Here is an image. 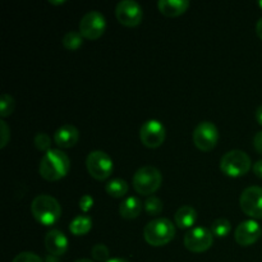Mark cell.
<instances>
[{"label":"cell","mask_w":262,"mask_h":262,"mask_svg":"<svg viewBox=\"0 0 262 262\" xmlns=\"http://www.w3.org/2000/svg\"><path fill=\"white\" fill-rule=\"evenodd\" d=\"M71 170L68 155L59 148H51L43 154L38 165V173L45 181L56 182L67 176Z\"/></svg>","instance_id":"1"},{"label":"cell","mask_w":262,"mask_h":262,"mask_svg":"<svg viewBox=\"0 0 262 262\" xmlns=\"http://www.w3.org/2000/svg\"><path fill=\"white\" fill-rule=\"evenodd\" d=\"M31 212L37 223L43 227H51L59 222L61 216V206L59 201L49 194H38L31 204Z\"/></svg>","instance_id":"2"},{"label":"cell","mask_w":262,"mask_h":262,"mask_svg":"<svg viewBox=\"0 0 262 262\" xmlns=\"http://www.w3.org/2000/svg\"><path fill=\"white\" fill-rule=\"evenodd\" d=\"M176 237V227L166 217H156L147 223L143 229V238L152 247H163Z\"/></svg>","instance_id":"3"},{"label":"cell","mask_w":262,"mask_h":262,"mask_svg":"<svg viewBox=\"0 0 262 262\" xmlns=\"http://www.w3.org/2000/svg\"><path fill=\"white\" fill-rule=\"evenodd\" d=\"M133 188L138 194L142 196H152L161 187L163 176L160 170L152 165H146L138 169L132 178Z\"/></svg>","instance_id":"4"},{"label":"cell","mask_w":262,"mask_h":262,"mask_svg":"<svg viewBox=\"0 0 262 262\" xmlns=\"http://www.w3.org/2000/svg\"><path fill=\"white\" fill-rule=\"evenodd\" d=\"M252 166L251 158L242 150H232L224 154L220 160V170L230 178L243 177Z\"/></svg>","instance_id":"5"},{"label":"cell","mask_w":262,"mask_h":262,"mask_svg":"<svg viewBox=\"0 0 262 262\" xmlns=\"http://www.w3.org/2000/svg\"><path fill=\"white\" fill-rule=\"evenodd\" d=\"M86 168L90 176L96 181H105L114 170V163L105 151L96 150L89 154L86 159Z\"/></svg>","instance_id":"6"},{"label":"cell","mask_w":262,"mask_h":262,"mask_svg":"<svg viewBox=\"0 0 262 262\" xmlns=\"http://www.w3.org/2000/svg\"><path fill=\"white\" fill-rule=\"evenodd\" d=\"M192 140L199 150L210 152L216 147L217 141H219V130L214 123L205 120L196 125L192 133Z\"/></svg>","instance_id":"7"},{"label":"cell","mask_w":262,"mask_h":262,"mask_svg":"<svg viewBox=\"0 0 262 262\" xmlns=\"http://www.w3.org/2000/svg\"><path fill=\"white\" fill-rule=\"evenodd\" d=\"M105 30H106V19L99 10H91L86 13L79 20L78 31L83 38L87 40H97L104 35Z\"/></svg>","instance_id":"8"},{"label":"cell","mask_w":262,"mask_h":262,"mask_svg":"<svg viewBox=\"0 0 262 262\" xmlns=\"http://www.w3.org/2000/svg\"><path fill=\"white\" fill-rule=\"evenodd\" d=\"M184 247L193 253H202L210 250L214 243V234L210 229L204 227L192 228L184 235Z\"/></svg>","instance_id":"9"},{"label":"cell","mask_w":262,"mask_h":262,"mask_svg":"<svg viewBox=\"0 0 262 262\" xmlns=\"http://www.w3.org/2000/svg\"><path fill=\"white\" fill-rule=\"evenodd\" d=\"M166 138V129L158 119L146 120L140 128V140L148 148H158Z\"/></svg>","instance_id":"10"},{"label":"cell","mask_w":262,"mask_h":262,"mask_svg":"<svg viewBox=\"0 0 262 262\" xmlns=\"http://www.w3.org/2000/svg\"><path fill=\"white\" fill-rule=\"evenodd\" d=\"M239 206L251 219H262V187L246 188L239 197Z\"/></svg>","instance_id":"11"},{"label":"cell","mask_w":262,"mask_h":262,"mask_svg":"<svg viewBox=\"0 0 262 262\" xmlns=\"http://www.w3.org/2000/svg\"><path fill=\"white\" fill-rule=\"evenodd\" d=\"M115 17L125 27H136L143 19L142 7L135 0H122L115 8Z\"/></svg>","instance_id":"12"},{"label":"cell","mask_w":262,"mask_h":262,"mask_svg":"<svg viewBox=\"0 0 262 262\" xmlns=\"http://www.w3.org/2000/svg\"><path fill=\"white\" fill-rule=\"evenodd\" d=\"M262 235V229L256 220H245L241 223L234 232V239L242 247H250L255 245Z\"/></svg>","instance_id":"13"},{"label":"cell","mask_w":262,"mask_h":262,"mask_svg":"<svg viewBox=\"0 0 262 262\" xmlns=\"http://www.w3.org/2000/svg\"><path fill=\"white\" fill-rule=\"evenodd\" d=\"M45 248L50 255L63 256L68 250V238L60 230L51 229L45 235Z\"/></svg>","instance_id":"14"},{"label":"cell","mask_w":262,"mask_h":262,"mask_svg":"<svg viewBox=\"0 0 262 262\" xmlns=\"http://www.w3.org/2000/svg\"><path fill=\"white\" fill-rule=\"evenodd\" d=\"M79 140V132L73 124H64L54 133V142L60 148H72Z\"/></svg>","instance_id":"15"},{"label":"cell","mask_w":262,"mask_h":262,"mask_svg":"<svg viewBox=\"0 0 262 262\" xmlns=\"http://www.w3.org/2000/svg\"><path fill=\"white\" fill-rule=\"evenodd\" d=\"M158 8L161 14L165 17H179L184 14L189 8L188 0H160L158 3Z\"/></svg>","instance_id":"16"},{"label":"cell","mask_w":262,"mask_h":262,"mask_svg":"<svg viewBox=\"0 0 262 262\" xmlns=\"http://www.w3.org/2000/svg\"><path fill=\"white\" fill-rule=\"evenodd\" d=\"M174 222H176L177 227L181 229H189V228L192 229V227L197 222V211L192 206L184 205L177 210L176 215H174Z\"/></svg>","instance_id":"17"},{"label":"cell","mask_w":262,"mask_h":262,"mask_svg":"<svg viewBox=\"0 0 262 262\" xmlns=\"http://www.w3.org/2000/svg\"><path fill=\"white\" fill-rule=\"evenodd\" d=\"M142 211V202L135 196L127 197L119 206V214L123 219L132 220L138 217Z\"/></svg>","instance_id":"18"},{"label":"cell","mask_w":262,"mask_h":262,"mask_svg":"<svg viewBox=\"0 0 262 262\" xmlns=\"http://www.w3.org/2000/svg\"><path fill=\"white\" fill-rule=\"evenodd\" d=\"M92 229V219L89 215H78L69 224V230L76 237H83Z\"/></svg>","instance_id":"19"},{"label":"cell","mask_w":262,"mask_h":262,"mask_svg":"<svg viewBox=\"0 0 262 262\" xmlns=\"http://www.w3.org/2000/svg\"><path fill=\"white\" fill-rule=\"evenodd\" d=\"M128 189H129V186L125 181L119 178L112 179V181L107 182L105 184V191L109 196L114 197V199H122L125 194L128 193Z\"/></svg>","instance_id":"20"},{"label":"cell","mask_w":262,"mask_h":262,"mask_svg":"<svg viewBox=\"0 0 262 262\" xmlns=\"http://www.w3.org/2000/svg\"><path fill=\"white\" fill-rule=\"evenodd\" d=\"M61 43L69 51L78 50L83 43V36L79 33V31H69L63 36Z\"/></svg>","instance_id":"21"},{"label":"cell","mask_w":262,"mask_h":262,"mask_svg":"<svg viewBox=\"0 0 262 262\" xmlns=\"http://www.w3.org/2000/svg\"><path fill=\"white\" fill-rule=\"evenodd\" d=\"M211 232L214 234V237L225 238L232 232V224H230V222L228 219L220 217V219H216L215 222H212Z\"/></svg>","instance_id":"22"},{"label":"cell","mask_w":262,"mask_h":262,"mask_svg":"<svg viewBox=\"0 0 262 262\" xmlns=\"http://www.w3.org/2000/svg\"><path fill=\"white\" fill-rule=\"evenodd\" d=\"M163 209V202H161V200L159 197L150 196L145 201V210L150 216H158V215L161 214Z\"/></svg>","instance_id":"23"},{"label":"cell","mask_w":262,"mask_h":262,"mask_svg":"<svg viewBox=\"0 0 262 262\" xmlns=\"http://www.w3.org/2000/svg\"><path fill=\"white\" fill-rule=\"evenodd\" d=\"M14 99L9 94H3L2 100H0V117L3 119L7 117H10L13 114V112H14Z\"/></svg>","instance_id":"24"},{"label":"cell","mask_w":262,"mask_h":262,"mask_svg":"<svg viewBox=\"0 0 262 262\" xmlns=\"http://www.w3.org/2000/svg\"><path fill=\"white\" fill-rule=\"evenodd\" d=\"M35 146L38 151H43V152H48L49 150H51V138L48 133L40 132L35 136Z\"/></svg>","instance_id":"25"},{"label":"cell","mask_w":262,"mask_h":262,"mask_svg":"<svg viewBox=\"0 0 262 262\" xmlns=\"http://www.w3.org/2000/svg\"><path fill=\"white\" fill-rule=\"evenodd\" d=\"M91 255H92V258H94V260L100 261V262H106L110 260L109 248H107L105 245H101V243H99V245H95L94 247H92Z\"/></svg>","instance_id":"26"},{"label":"cell","mask_w":262,"mask_h":262,"mask_svg":"<svg viewBox=\"0 0 262 262\" xmlns=\"http://www.w3.org/2000/svg\"><path fill=\"white\" fill-rule=\"evenodd\" d=\"M12 262H43L42 258L33 252H20L15 256Z\"/></svg>","instance_id":"27"},{"label":"cell","mask_w":262,"mask_h":262,"mask_svg":"<svg viewBox=\"0 0 262 262\" xmlns=\"http://www.w3.org/2000/svg\"><path fill=\"white\" fill-rule=\"evenodd\" d=\"M0 136H2V142H0V148H4L10 140V128L8 127L4 120H0Z\"/></svg>","instance_id":"28"},{"label":"cell","mask_w":262,"mask_h":262,"mask_svg":"<svg viewBox=\"0 0 262 262\" xmlns=\"http://www.w3.org/2000/svg\"><path fill=\"white\" fill-rule=\"evenodd\" d=\"M94 199L90 194H83V196L79 199V209L82 210V212H89L90 210L94 207Z\"/></svg>","instance_id":"29"},{"label":"cell","mask_w":262,"mask_h":262,"mask_svg":"<svg viewBox=\"0 0 262 262\" xmlns=\"http://www.w3.org/2000/svg\"><path fill=\"white\" fill-rule=\"evenodd\" d=\"M253 146H255L256 151L260 152L262 155V130L258 133H256L255 138H253Z\"/></svg>","instance_id":"30"},{"label":"cell","mask_w":262,"mask_h":262,"mask_svg":"<svg viewBox=\"0 0 262 262\" xmlns=\"http://www.w3.org/2000/svg\"><path fill=\"white\" fill-rule=\"evenodd\" d=\"M252 170L253 173L256 174V177H258V178L262 179V160H258L257 163L253 164Z\"/></svg>","instance_id":"31"},{"label":"cell","mask_w":262,"mask_h":262,"mask_svg":"<svg viewBox=\"0 0 262 262\" xmlns=\"http://www.w3.org/2000/svg\"><path fill=\"white\" fill-rule=\"evenodd\" d=\"M255 117H256V120H257L258 124H260L261 127H262V105H260V106L257 107V110H256Z\"/></svg>","instance_id":"32"},{"label":"cell","mask_w":262,"mask_h":262,"mask_svg":"<svg viewBox=\"0 0 262 262\" xmlns=\"http://www.w3.org/2000/svg\"><path fill=\"white\" fill-rule=\"evenodd\" d=\"M256 35L262 40V18H260L256 23Z\"/></svg>","instance_id":"33"},{"label":"cell","mask_w":262,"mask_h":262,"mask_svg":"<svg viewBox=\"0 0 262 262\" xmlns=\"http://www.w3.org/2000/svg\"><path fill=\"white\" fill-rule=\"evenodd\" d=\"M45 262H59V257H56V256H53V255H49L48 257H46Z\"/></svg>","instance_id":"34"},{"label":"cell","mask_w":262,"mask_h":262,"mask_svg":"<svg viewBox=\"0 0 262 262\" xmlns=\"http://www.w3.org/2000/svg\"><path fill=\"white\" fill-rule=\"evenodd\" d=\"M49 3H50V4H54V5H60V4H64V3H66V0H49Z\"/></svg>","instance_id":"35"},{"label":"cell","mask_w":262,"mask_h":262,"mask_svg":"<svg viewBox=\"0 0 262 262\" xmlns=\"http://www.w3.org/2000/svg\"><path fill=\"white\" fill-rule=\"evenodd\" d=\"M106 262H129V261L124 260V258H110V260Z\"/></svg>","instance_id":"36"},{"label":"cell","mask_w":262,"mask_h":262,"mask_svg":"<svg viewBox=\"0 0 262 262\" xmlns=\"http://www.w3.org/2000/svg\"><path fill=\"white\" fill-rule=\"evenodd\" d=\"M74 262H95V261L89 260V258H79V260H77V261H74Z\"/></svg>","instance_id":"37"},{"label":"cell","mask_w":262,"mask_h":262,"mask_svg":"<svg viewBox=\"0 0 262 262\" xmlns=\"http://www.w3.org/2000/svg\"><path fill=\"white\" fill-rule=\"evenodd\" d=\"M258 7H260L262 9V0H261V2H258Z\"/></svg>","instance_id":"38"}]
</instances>
